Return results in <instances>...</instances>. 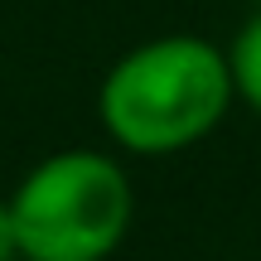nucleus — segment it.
<instances>
[{
    "mask_svg": "<svg viewBox=\"0 0 261 261\" xmlns=\"http://www.w3.org/2000/svg\"><path fill=\"white\" fill-rule=\"evenodd\" d=\"M237 102L227 48L203 34H155L126 48L97 87V121L126 155L160 160L194 150Z\"/></svg>",
    "mask_w": 261,
    "mask_h": 261,
    "instance_id": "f257e3e1",
    "label": "nucleus"
},
{
    "mask_svg": "<svg viewBox=\"0 0 261 261\" xmlns=\"http://www.w3.org/2000/svg\"><path fill=\"white\" fill-rule=\"evenodd\" d=\"M10 213L19 261H107L126 242L136 194L107 150H54L15 189Z\"/></svg>",
    "mask_w": 261,
    "mask_h": 261,
    "instance_id": "f03ea898",
    "label": "nucleus"
},
{
    "mask_svg": "<svg viewBox=\"0 0 261 261\" xmlns=\"http://www.w3.org/2000/svg\"><path fill=\"white\" fill-rule=\"evenodd\" d=\"M227 68H232L237 102L252 116H261V10L232 34V44H227Z\"/></svg>",
    "mask_w": 261,
    "mask_h": 261,
    "instance_id": "7ed1b4c3",
    "label": "nucleus"
},
{
    "mask_svg": "<svg viewBox=\"0 0 261 261\" xmlns=\"http://www.w3.org/2000/svg\"><path fill=\"white\" fill-rule=\"evenodd\" d=\"M0 261H19V232H15L10 198H0Z\"/></svg>",
    "mask_w": 261,
    "mask_h": 261,
    "instance_id": "20e7f679",
    "label": "nucleus"
},
{
    "mask_svg": "<svg viewBox=\"0 0 261 261\" xmlns=\"http://www.w3.org/2000/svg\"><path fill=\"white\" fill-rule=\"evenodd\" d=\"M256 10H261V0H256Z\"/></svg>",
    "mask_w": 261,
    "mask_h": 261,
    "instance_id": "39448f33",
    "label": "nucleus"
}]
</instances>
